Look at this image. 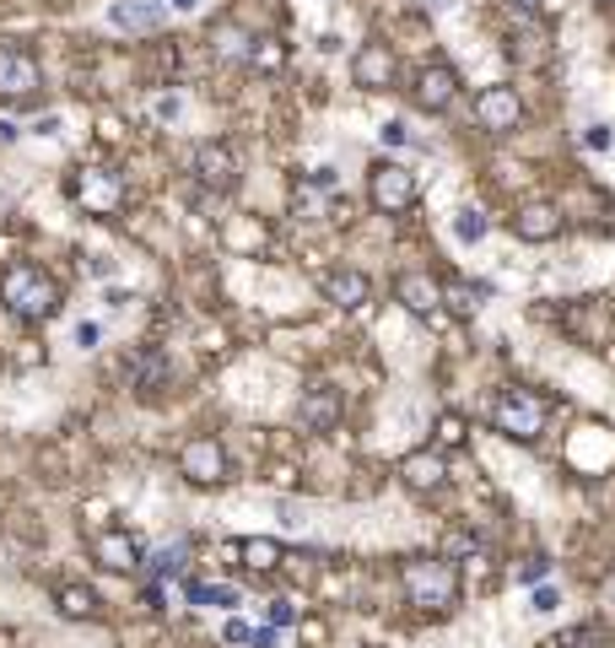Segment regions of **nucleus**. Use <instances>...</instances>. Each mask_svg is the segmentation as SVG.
Here are the masks:
<instances>
[{
  "instance_id": "nucleus-1",
  "label": "nucleus",
  "mask_w": 615,
  "mask_h": 648,
  "mask_svg": "<svg viewBox=\"0 0 615 648\" xmlns=\"http://www.w3.org/2000/svg\"><path fill=\"white\" fill-rule=\"evenodd\" d=\"M0 303L16 314V320H49L55 309H60V281L44 270V265H11L5 276H0Z\"/></svg>"
},
{
  "instance_id": "nucleus-2",
  "label": "nucleus",
  "mask_w": 615,
  "mask_h": 648,
  "mask_svg": "<svg viewBox=\"0 0 615 648\" xmlns=\"http://www.w3.org/2000/svg\"><path fill=\"white\" fill-rule=\"evenodd\" d=\"M546 416H551V400L529 384H502L492 394V427L507 433L513 444H535L546 433Z\"/></svg>"
},
{
  "instance_id": "nucleus-3",
  "label": "nucleus",
  "mask_w": 615,
  "mask_h": 648,
  "mask_svg": "<svg viewBox=\"0 0 615 648\" xmlns=\"http://www.w3.org/2000/svg\"><path fill=\"white\" fill-rule=\"evenodd\" d=\"M400 579H405V594H411V605L416 611H454V600H459V562L454 557H411L405 568H400Z\"/></svg>"
},
{
  "instance_id": "nucleus-4",
  "label": "nucleus",
  "mask_w": 615,
  "mask_h": 648,
  "mask_svg": "<svg viewBox=\"0 0 615 648\" xmlns=\"http://www.w3.org/2000/svg\"><path fill=\"white\" fill-rule=\"evenodd\" d=\"M44 87V70L33 60V49H22L16 38H0V98L5 103H22Z\"/></svg>"
},
{
  "instance_id": "nucleus-5",
  "label": "nucleus",
  "mask_w": 615,
  "mask_h": 648,
  "mask_svg": "<svg viewBox=\"0 0 615 648\" xmlns=\"http://www.w3.org/2000/svg\"><path fill=\"white\" fill-rule=\"evenodd\" d=\"M368 200L383 211V216H400L416 205V174L400 168V163H378L368 174Z\"/></svg>"
},
{
  "instance_id": "nucleus-6",
  "label": "nucleus",
  "mask_w": 615,
  "mask_h": 648,
  "mask_svg": "<svg viewBox=\"0 0 615 648\" xmlns=\"http://www.w3.org/2000/svg\"><path fill=\"white\" fill-rule=\"evenodd\" d=\"M340 416H346V394L329 384V379H313L303 389V400H298V422H303L308 433H335Z\"/></svg>"
},
{
  "instance_id": "nucleus-7",
  "label": "nucleus",
  "mask_w": 615,
  "mask_h": 648,
  "mask_svg": "<svg viewBox=\"0 0 615 648\" xmlns=\"http://www.w3.org/2000/svg\"><path fill=\"white\" fill-rule=\"evenodd\" d=\"M411 98H416L422 114H443V109H454V98H459V70L443 65V60L422 65L416 81H411Z\"/></svg>"
},
{
  "instance_id": "nucleus-8",
  "label": "nucleus",
  "mask_w": 615,
  "mask_h": 648,
  "mask_svg": "<svg viewBox=\"0 0 615 648\" xmlns=\"http://www.w3.org/2000/svg\"><path fill=\"white\" fill-rule=\"evenodd\" d=\"M179 470H185V481H194V487H222L227 481V449L216 438H194L179 454Z\"/></svg>"
},
{
  "instance_id": "nucleus-9",
  "label": "nucleus",
  "mask_w": 615,
  "mask_h": 648,
  "mask_svg": "<svg viewBox=\"0 0 615 648\" xmlns=\"http://www.w3.org/2000/svg\"><path fill=\"white\" fill-rule=\"evenodd\" d=\"M194 179H200L205 190H233V185H238V157H233V146H227V141H200V146H194Z\"/></svg>"
},
{
  "instance_id": "nucleus-10",
  "label": "nucleus",
  "mask_w": 615,
  "mask_h": 648,
  "mask_svg": "<svg viewBox=\"0 0 615 648\" xmlns=\"http://www.w3.org/2000/svg\"><path fill=\"white\" fill-rule=\"evenodd\" d=\"M168 0H109V27L114 33H157L168 27Z\"/></svg>"
},
{
  "instance_id": "nucleus-11",
  "label": "nucleus",
  "mask_w": 615,
  "mask_h": 648,
  "mask_svg": "<svg viewBox=\"0 0 615 648\" xmlns=\"http://www.w3.org/2000/svg\"><path fill=\"white\" fill-rule=\"evenodd\" d=\"M70 194H76L92 216H109V211H120L124 185L114 179V174H103V168H87V174H76V179H70Z\"/></svg>"
},
{
  "instance_id": "nucleus-12",
  "label": "nucleus",
  "mask_w": 615,
  "mask_h": 648,
  "mask_svg": "<svg viewBox=\"0 0 615 648\" xmlns=\"http://www.w3.org/2000/svg\"><path fill=\"white\" fill-rule=\"evenodd\" d=\"M476 120H481V130H518V120H524V98H518L513 87H481Z\"/></svg>"
},
{
  "instance_id": "nucleus-13",
  "label": "nucleus",
  "mask_w": 615,
  "mask_h": 648,
  "mask_svg": "<svg viewBox=\"0 0 615 648\" xmlns=\"http://www.w3.org/2000/svg\"><path fill=\"white\" fill-rule=\"evenodd\" d=\"M561 227H567V216H561V205H551V200H529L513 216V233L524 244H551V238H561Z\"/></svg>"
},
{
  "instance_id": "nucleus-14",
  "label": "nucleus",
  "mask_w": 615,
  "mask_h": 648,
  "mask_svg": "<svg viewBox=\"0 0 615 648\" xmlns=\"http://www.w3.org/2000/svg\"><path fill=\"white\" fill-rule=\"evenodd\" d=\"M324 298H329L335 309H368V298H372L368 270H357V265H335V270H324Z\"/></svg>"
},
{
  "instance_id": "nucleus-15",
  "label": "nucleus",
  "mask_w": 615,
  "mask_h": 648,
  "mask_svg": "<svg viewBox=\"0 0 615 648\" xmlns=\"http://www.w3.org/2000/svg\"><path fill=\"white\" fill-rule=\"evenodd\" d=\"M92 557L109 568V573H135L146 557H141V540L130 535V529H103L98 540H92Z\"/></svg>"
},
{
  "instance_id": "nucleus-16",
  "label": "nucleus",
  "mask_w": 615,
  "mask_h": 648,
  "mask_svg": "<svg viewBox=\"0 0 615 648\" xmlns=\"http://www.w3.org/2000/svg\"><path fill=\"white\" fill-rule=\"evenodd\" d=\"M394 292H400V303H405L416 320H437V309H443V287H437L432 276H422V270H405Z\"/></svg>"
},
{
  "instance_id": "nucleus-17",
  "label": "nucleus",
  "mask_w": 615,
  "mask_h": 648,
  "mask_svg": "<svg viewBox=\"0 0 615 648\" xmlns=\"http://www.w3.org/2000/svg\"><path fill=\"white\" fill-rule=\"evenodd\" d=\"M400 481L411 487V492H437L443 481H448V465H443V454H405V465H400Z\"/></svg>"
},
{
  "instance_id": "nucleus-18",
  "label": "nucleus",
  "mask_w": 615,
  "mask_h": 648,
  "mask_svg": "<svg viewBox=\"0 0 615 648\" xmlns=\"http://www.w3.org/2000/svg\"><path fill=\"white\" fill-rule=\"evenodd\" d=\"M394 70H400V65H394V55H389L383 44L357 49V60H351V76H357L362 87H372V92H378V87H394Z\"/></svg>"
},
{
  "instance_id": "nucleus-19",
  "label": "nucleus",
  "mask_w": 615,
  "mask_h": 648,
  "mask_svg": "<svg viewBox=\"0 0 615 648\" xmlns=\"http://www.w3.org/2000/svg\"><path fill=\"white\" fill-rule=\"evenodd\" d=\"M487 298H492V292H487L481 281H448V287H443V303H448L459 320L481 314V309H487Z\"/></svg>"
},
{
  "instance_id": "nucleus-20",
  "label": "nucleus",
  "mask_w": 615,
  "mask_h": 648,
  "mask_svg": "<svg viewBox=\"0 0 615 648\" xmlns=\"http://www.w3.org/2000/svg\"><path fill=\"white\" fill-rule=\"evenodd\" d=\"M55 605H60L65 622H92L98 616V594L87 583H65L60 594H55Z\"/></svg>"
},
{
  "instance_id": "nucleus-21",
  "label": "nucleus",
  "mask_w": 615,
  "mask_h": 648,
  "mask_svg": "<svg viewBox=\"0 0 615 648\" xmlns=\"http://www.w3.org/2000/svg\"><path fill=\"white\" fill-rule=\"evenodd\" d=\"M487 233H492V222H487V211H481V205H465V211H454V244L476 249Z\"/></svg>"
},
{
  "instance_id": "nucleus-22",
  "label": "nucleus",
  "mask_w": 615,
  "mask_h": 648,
  "mask_svg": "<svg viewBox=\"0 0 615 648\" xmlns=\"http://www.w3.org/2000/svg\"><path fill=\"white\" fill-rule=\"evenodd\" d=\"M238 551H244V562L254 568V573H270V568H281V540H270V535H254V540H244Z\"/></svg>"
},
{
  "instance_id": "nucleus-23",
  "label": "nucleus",
  "mask_w": 615,
  "mask_h": 648,
  "mask_svg": "<svg viewBox=\"0 0 615 648\" xmlns=\"http://www.w3.org/2000/svg\"><path fill=\"white\" fill-rule=\"evenodd\" d=\"M432 438H437V449H465L470 444V422L459 411H443L437 427H432Z\"/></svg>"
},
{
  "instance_id": "nucleus-24",
  "label": "nucleus",
  "mask_w": 615,
  "mask_h": 648,
  "mask_svg": "<svg viewBox=\"0 0 615 648\" xmlns=\"http://www.w3.org/2000/svg\"><path fill=\"white\" fill-rule=\"evenodd\" d=\"M163 384H168V357H163V351H146V357L135 362V389H141V394H157Z\"/></svg>"
},
{
  "instance_id": "nucleus-25",
  "label": "nucleus",
  "mask_w": 615,
  "mask_h": 648,
  "mask_svg": "<svg viewBox=\"0 0 615 648\" xmlns=\"http://www.w3.org/2000/svg\"><path fill=\"white\" fill-rule=\"evenodd\" d=\"M185 594H189V605H216V611H233L238 605V589L233 583H189Z\"/></svg>"
},
{
  "instance_id": "nucleus-26",
  "label": "nucleus",
  "mask_w": 615,
  "mask_h": 648,
  "mask_svg": "<svg viewBox=\"0 0 615 648\" xmlns=\"http://www.w3.org/2000/svg\"><path fill=\"white\" fill-rule=\"evenodd\" d=\"M185 557H189V546H185V540H174V546L152 551V562H146V568H152L157 579L168 583V579H179V573H185Z\"/></svg>"
},
{
  "instance_id": "nucleus-27",
  "label": "nucleus",
  "mask_w": 615,
  "mask_h": 648,
  "mask_svg": "<svg viewBox=\"0 0 615 648\" xmlns=\"http://www.w3.org/2000/svg\"><path fill=\"white\" fill-rule=\"evenodd\" d=\"M248 65L281 70V65H287V44H281V38H254V44H248Z\"/></svg>"
},
{
  "instance_id": "nucleus-28",
  "label": "nucleus",
  "mask_w": 615,
  "mask_h": 648,
  "mask_svg": "<svg viewBox=\"0 0 615 648\" xmlns=\"http://www.w3.org/2000/svg\"><path fill=\"white\" fill-rule=\"evenodd\" d=\"M540 648H605V633L600 627H567V633L546 638Z\"/></svg>"
},
{
  "instance_id": "nucleus-29",
  "label": "nucleus",
  "mask_w": 615,
  "mask_h": 648,
  "mask_svg": "<svg viewBox=\"0 0 615 648\" xmlns=\"http://www.w3.org/2000/svg\"><path fill=\"white\" fill-rule=\"evenodd\" d=\"M292 205H298L303 216H318V211H324V185H313V179H298V185H292Z\"/></svg>"
},
{
  "instance_id": "nucleus-30",
  "label": "nucleus",
  "mask_w": 615,
  "mask_h": 648,
  "mask_svg": "<svg viewBox=\"0 0 615 648\" xmlns=\"http://www.w3.org/2000/svg\"><path fill=\"white\" fill-rule=\"evenodd\" d=\"M248 44H254V38H248V33H233V27L216 33V49H222L227 60H248Z\"/></svg>"
},
{
  "instance_id": "nucleus-31",
  "label": "nucleus",
  "mask_w": 615,
  "mask_h": 648,
  "mask_svg": "<svg viewBox=\"0 0 615 648\" xmlns=\"http://www.w3.org/2000/svg\"><path fill=\"white\" fill-rule=\"evenodd\" d=\"M152 114H157V120H163V125H174V120H179V114H185V98H179V92H163V98H157V103H152Z\"/></svg>"
},
{
  "instance_id": "nucleus-32",
  "label": "nucleus",
  "mask_w": 615,
  "mask_h": 648,
  "mask_svg": "<svg viewBox=\"0 0 615 648\" xmlns=\"http://www.w3.org/2000/svg\"><path fill=\"white\" fill-rule=\"evenodd\" d=\"M518 579H524V583H546V579H551V562H546V557H524Z\"/></svg>"
},
{
  "instance_id": "nucleus-33",
  "label": "nucleus",
  "mask_w": 615,
  "mask_h": 648,
  "mask_svg": "<svg viewBox=\"0 0 615 648\" xmlns=\"http://www.w3.org/2000/svg\"><path fill=\"white\" fill-rule=\"evenodd\" d=\"M265 616H270V627H292V622H298V605H292V600H270Z\"/></svg>"
},
{
  "instance_id": "nucleus-34",
  "label": "nucleus",
  "mask_w": 615,
  "mask_h": 648,
  "mask_svg": "<svg viewBox=\"0 0 615 648\" xmlns=\"http://www.w3.org/2000/svg\"><path fill=\"white\" fill-rule=\"evenodd\" d=\"M98 340H103V324H92V320L76 324V346H81V351H92Z\"/></svg>"
},
{
  "instance_id": "nucleus-35",
  "label": "nucleus",
  "mask_w": 615,
  "mask_h": 648,
  "mask_svg": "<svg viewBox=\"0 0 615 648\" xmlns=\"http://www.w3.org/2000/svg\"><path fill=\"white\" fill-rule=\"evenodd\" d=\"M222 638H227L233 648H244V644H254V627H248V622H227V627H222Z\"/></svg>"
},
{
  "instance_id": "nucleus-36",
  "label": "nucleus",
  "mask_w": 615,
  "mask_h": 648,
  "mask_svg": "<svg viewBox=\"0 0 615 648\" xmlns=\"http://www.w3.org/2000/svg\"><path fill=\"white\" fill-rule=\"evenodd\" d=\"M378 141H383V146H405V141H411V130L400 125V120H389V125L378 130Z\"/></svg>"
},
{
  "instance_id": "nucleus-37",
  "label": "nucleus",
  "mask_w": 615,
  "mask_h": 648,
  "mask_svg": "<svg viewBox=\"0 0 615 648\" xmlns=\"http://www.w3.org/2000/svg\"><path fill=\"white\" fill-rule=\"evenodd\" d=\"M583 146H594V152H611V146H615L611 125H594V130H589V135H583Z\"/></svg>"
},
{
  "instance_id": "nucleus-38",
  "label": "nucleus",
  "mask_w": 615,
  "mask_h": 648,
  "mask_svg": "<svg viewBox=\"0 0 615 648\" xmlns=\"http://www.w3.org/2000/svg\"><path fill=\"white\" fill-rule=\"evenodd\" d=\"M60 125H65L60 114H49V120H38V125H33V135H60Z\"/></svg>"
},
{
  "instance_id": "nucleus-39",
  "label": "nucleus",
  "mask_w": 615,
  "mask_h": 648,
  "mask_svg": "<svg viewBox=\"0 0 615 648\" xmlns=\"http://www.w3.org/2000/svg\"><path fill=\"white\" fill-rule=\"evenodd\" d=\"M87 270H92V276H114V259H109V255H92V265H87Z\"/></svg>"
},
{
  "instance_id": "nucleus-40",
  "label": "nucleus",
  "mask_w": 615,
  "mask_h": 648,
  "mask_svg": "<svg viewBox=\"0 0 615 648\" xmlns=\"http://www.w3.org/2000/svg\"><path fill=\"white\" fill-rule=\"evenodd\" d=\"M535 611H556V589H535Z\"/></svg>"
},
{
  "instance_id": "nucleus-41",
  "label": "nucleus",
  "mask_w": 615,
  "mask_h": 648,
  "mask_svg": "<svg viewBox=\"0 0 615 648\" xmlns=\"http://www.w3.org/2000/svg\"><path fill=\"white\" fill-rule=\"evenodd\" d=\"M168 11H200V0H168Z\"/></svg>"
},
{
  "instance_id": "nucleus-42",
  "label": "nucleus",
  "mask_w": 615,
  "mask_h": 648,
  "mask_svg": "<svg viewBox=\"0 0 615 648\" xmlns=\"http://www.w3.org/2000/svg\"><path fill=\"white\" fill-rule=\"evenodd\" d=\"M0 141H16V125H11V120H0Z\"/></svg>"
},
{
  "instance_id": "nucleus-43",
  "label": "nucleus",
  "mask_w": 615,
  "mask_h": 648,
  "mask_svg": "<svg viewBox=\"0 0 615 648\" xmlns=\"http://www.w3.org/2000/svg\"><path fill=\"white\" fill-rule=\"evenodd\" d=\"M540 5H546L551 16H561V11H567V0H540Z\"/></svg>"
},
{
  "instance_id": "nucleus-44",
  "label": "nucleus",
  "mask_w": 615,
  "mask_h": 648,
  "mask_svg": "<svg viewBox=\"0 0 615 648\" xmlns=\"http://www.w3.org/2000/svg\"><path fill=\"white\" fill-rule=\"evenodd\" d=\"M513 5H518V11H540V0H513Z\"/></svg>"
},
{
  "instance_id": "nucleus-45",
  "label": "nucleus",
  "mask_w": 615,
  "mask_h": 648,
  "mask_svg": "<svg viewBox=\"0 0 615 648\" xmlns=\"http://www.w3.org/2000/svg\"><path fill=\"white\" fill-rule=\"evenodd\" d=\"M432 11H448V5H454V0H427Z\"/></svg>"
},
{
  "instance_id": "nucleus-46",
  "label": "nucleus",
  "mask_w": 615,
  "mask_h": 648,
  "mask_svg": "<svg viewBox=\"0 0 615 648\" xmlns=\"http://www.w3.org/2000/svg\"><path fill=\"white\" fill-rule=\"evenodd\" d=\"M605 5H615V0H605Z\"/></svg>"
}]
</instances>
